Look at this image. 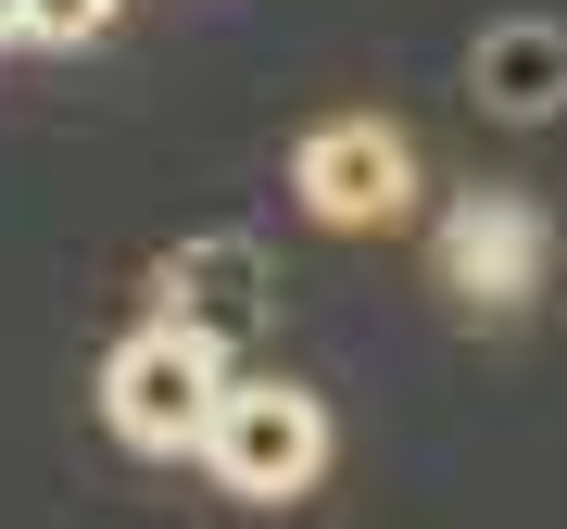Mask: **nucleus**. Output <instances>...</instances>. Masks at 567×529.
Segmentation results:
<instances>
[{
  "label": "nucleus",
  "mask_w": 567,
  "mask_h": 529,
  "mask_svg": "<svg viewBox=\"0 0 567 529\" xmlns=\"http://www.w3.org/2000/svg\"><path fill=\"white\" fill-rule=\"evenodd\" d=\"M215 404H227V353L203 341V328H177V315H152L102 366V416H114L126 454H203Z\"/></svg>",
  "instance_id": "f257e3e1"
},
{
  "label": "nucleus",
  "mask_w": 567,
  "mask_h": 529,
  "mask_svg": "<svg viewBox=\"0 0 567 529\" xmlns=\"http://www.w3.org/2000/svg\"><path fill=\"white\" fill-rule=\"evenodd\" d=\"M203 467H215V491H240V505H303L328 479V404L303 378H227V404L203 428Z\"/></svg>",
  "instance_id": "f03ea898"
},
{
  "label": "nucleus",
  "mask_w": 567,
  "mask_h": 529,
  "mask_svg": "<svg viewBox=\"0 0 567 529\" xmlns=\"http://www.w3.org/2000/svg\"><path fill=\"white\" fill-rule=\"evenodd\" d=\"M290 189H303V215L316 227H404L416 215V139L391 114H328V126H303V152H290Z\"/></svg>",
  "instance_id": "7ed1b4c3"
},
{
  "label": "nucleus",
  "mask_w": 567,
  "mask_h": 529,
  "mask_svg": "<svg viewBox=\"0 0 567 529\" xmlns=\"http://www.w3.org/2000/svg\"><path fill=\"white\" fill-rule=\"evenodd\" d=\"M543 264H555V227H543V203H517V189H466L442 215V290L466 315H517L529 290H543Z\"/></svg>",
  "instance_id": "20e7f679"
},
{
  "label": "nucleus",
  "mask_w": 567,
  "mask_h": 529,
  "mask_svg": "<svg viewBox=\"0 0 567 529\" xmlns=\"http://www.w3.org/2000/svg\"><path fill=\"white\" fill-rule=\"evenodd\" d=\"M152 290H164V315H177V328H203V341L227 353V341L265 315V252H252V240H189V252H164Z\"/></svg>",
  "instance_id": "39448f33"
},
{
  "label": "nucleus",
  "mask_w": 567,
  "mask_h": 529,
  "mask_svg": "<svg viewBox=\"0 0 567 529\" xmlns=\"http://www.w3.org/2000/svg\"><path fill=\"white\" fill-rule=\"evenodd\" d=\"M480 102L492 114H517V126H543L555 102H567V25H543V13H517V25H480Z\"/></svg>",
  "instance_id": "423d86ee"
},
{
  "label": "nucleus",
  "mask_w": 567,
  "mask_h": 529,
  "mask_svg": "<svg viewBox=\"0 0 567 529\" xmlns=\"http://www.w3.org/2000/svg\"><path fill=\"white\" fill-rule=\"evenodd\" d=\"M114 25V0H25V39L39 51H76V39H102Z\"/></svg>",
  "instance_id": "0eeeda50"
},
{
  "label": "nucleus",
  "mask_w": 567,
  "mask_h": 529,
  "mask_svg": "<svg viewBox=\"0 0 567 529\" xmlns=\"http://www.w3.org/2000/svg\"><path fill=\"white\" fill-rule=\"evenodd\" d=\"M0 39H25V0H0Z\"/></svg>",
  "instance_id": "6e6552de"
}]
</instances>
